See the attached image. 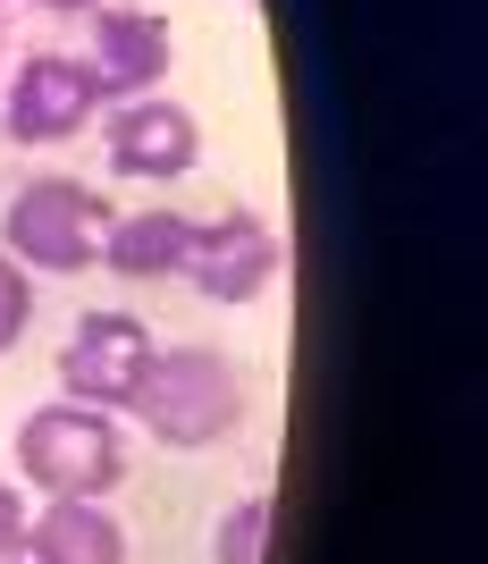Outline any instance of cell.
Segmentation results:
<instances>
[{
  "mask_svg": "<svg viewBox=\"0 0 488 564\" xmlns=\"http://www.w3.org/2000/svg\"><path fill=\"white\" fill-rule=\"evenodd\" d=\"M127 413L152 430V447L203 455V447H228L236 438V422H245V379H236V362L219 346H169V354H152V371H143Z\"/></svg>",
  "mask_w": 488,
  "mask_h": 564,
  "instance_id": "1",
  "label": "cell"
},
{
  "mask_svg": "<svg viewBox=\"0 0 488 564\" xmlns=\"http://www.w3.org/2000/svg\"><path fill=\"white\" fill-rule=\"evenodd\" d=\"M9 447H18V471L34 497H110L127 480V430H118V413L76 404V397L34 404Z\"/></svg>",
  "mask_w": 488,
  "mask_h": 564,
  "instance_id": "2",
  "label": "cell"
},
{
  "mask_svg": "<svg viewBox=\"0 0 488 564\" xmlns=\"http://www.w3.org/2000/svg\"><path fill=\"white\" fill-rule=\"evenodd\" d=\"M110 194H94L85 177H25L9 203H0V253L18 261L25 279H76L101 261V236H110Z\"/></svg>",
  "mask_w": 488,
  "mask_h": 564,
  "instance_id": "3",
  "label": "cell"
},
{
  "mask_svg": "<svg viewBox=\"0 0 488 564\" xmlns=\"http://www.w3.org/2000/svg\"><path fill=\"white\" fill-rule=\"evenodd\" d=\"M101 110H110V101H101L94 68L68 59V51H25L18 76L0 85V127H9V143H68V135H85Z\"/></svg>",
  "mask_w": 488,
  "mask_h": 564,
  "instance_id": "4",
  "label": "cell"
},
{
  "mask_svg": "<svg viewBox=\"0 0 488 564\" xmlns=\"http://www.w3.org/2000/svg\"><path fill=\"white\" fill-rule=\"evenodd\" d=\"M152 354H161V337L143 329L135 312H85L68 329V346H59V397L127 413L135 388H143V371H152Z\"/></svg>",
  "mask_w": 488,
  "mask_h": 564,
  "instance_id": "5",
  "label": "cell"
},
{
  "mask_svg": "<svg viewBox=\"0 0 488 564\" xmlns=\"http://www.w3.org/2000/svg\"><path fill=\"white\" fill-rule=\"evenodd\" d=\"M101 152H110V177H135V186H177L194 161H203V127L177 94H135L101 110Z\"/></svg>",
  "mask_w": 488,
  "mask_h": 564,
  "instance_id": "6",
  "label": "cell"
},
{
  "mask_svg": "<svg viewBox=\"0 0 488 564\" xmlns=\"http://www.w3.org/2000/svg\"><path fill=\"white\" fill-rule=\"evenodd\" d=\"M279 236L261 212H219V219H194L186 236V261H177V279H194L210 304H261L270 286H279Z\"/></svg>",
  "mask_w": 488,
  "mask_h": 564,
  "instance_id": "7",
  "label": "cell"
},
{
  "mask_svg": "<svg viewBox=\"0 0 488 564\" xmlns=\"http://www.w3.org/2000/svg\"><path fill=\"white\" fill-rule=\"evenodd\" d=\"M169 59H177V43H169V18H152V9H135V0H110V9H94V51H85V68H94L101 101L161 94V85H169Z\"/></svg>",
  "mask_w": 488,
  "mask_h": 564,
  "instance_id": "8",
  "label": "cell"
},
{
  "mask_svg": "<svg viewBox=\"0 0 488 564\" xmlns=\"http://www.w3.org/2000/svg\"><path fill=\"white\" fill-rule=\"evenodd\" d=\"M18 547L34 564H127V522L110 514V497H43Z\"/></svg>",
  "mask_w": 488,
  "mask_h": 564,
  "instance_id": "9",
  "label": "cell"
},
{
  "mask_svg": "<svg viewBox=\"0 0 488 564\" xmlns=\"http://www.w3.org/2000/svg\"><path fill=\"white\" fill-rule=\"evenodd\" d=\"M186 236H194V219L169 212V203H152V212H118L110 236H101V270H110V279H177Z\"/></svg>",
  "mask_w": 488,
  "mask_h": 564,
  "instance_id": "10",
  "label": "cell"
},
{
  "mask_svg": "<svg viewBox=\"0 0 488 564\" xmlns=\"http://www.w3.org/2000/svg\"><path fill=\"white\" fill-rule=\"evenodd\" d=\"M261 540H270V497H236L210 531V564H261Z\"/></svg>",
  "mask_w": 488,
  "mask_h": 564,
  "instance_id": "11",
  "label": "cell"
},
{
  "mask_svg": "<svg viewBox=\"0 0 488 564\" xmlns=\"http://www.w3.org/2000/svg\"><path fill=\"white\" fill-rule=\"evenodd\" d=\"M25 321H34V286H25V270L9 253H0V354L25 346Z\"/></svg>",
  "mask_w": 488,
  "mask_h": 564,
  "instance_id": "12",
  "label": "cell"
},
{
  "mask_svg": "<svg viewBox=\"0 0 488 564\" xmlns=\"http://www.w3.org/2000/svg\"><path fill=\"white\" fill-rule=\"evenodd\" d=\"M18 540H25V497L0 480V547H18Z\"/></svg>",
  "mask_w": 488,
  "mask_h": 564,
  "instance_id": "13",
  "label": "cell"
},
{
  "mask_svg": "<svg viewBox=\"0 0 488 564\" xmlns=\"http://www.w3.org/2000/svg\"><path fill=\"white\" fill-rule=\"evenodd\" d=\"M0 564H34V556H25V547H0Z\"/></svg>",
  "mask_w": 488,
  "mask_h": 564,
  "instance_id": "14",
  "label": "cell"
},
{
  "mask_svg": "<svg viewBox=\"0 0 488 564\" xmlns=\"http://www.w3.org/2000/svg\"><path fill=\"white\" fill-rule=\"evenodd\" d=\"M43 9H94V0H43Z\"/></svg>",
  "mask_w": 488,
  "mask_h": 564,
  "instance_id": "15",
  "label": "cell"
}]
</instances>
